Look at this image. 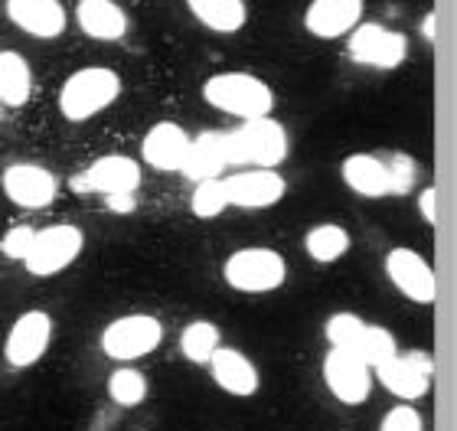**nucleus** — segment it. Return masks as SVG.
I'll return each instance as SVG.
<instances>
[{"label": "nucleus", "instance_id": "obj_1", "mask_svg": "<svg viewBox=\"0 0 457 431\" xmlns=\"http://www.w3.org/2000/svg\"><path fill=\"white\" fill-rule=\"evenodd\" d=\"M121 88L124 82L114 69L108 66L79 69L59 88V115L66 118V121H72V125L92 121V118L102 115L105 108H112L121 98Z\"/></svg>", "mask_w": 457, "mask_h": 431}, {"label": "nucleus", "instance_id": "obj_2", "mask_svg": "<svg viewBox=\"0 0 457 431\" xmlns=\"http://www.w3.org/2000/svg\"><path fill=\"white\" fill-rule=\"evenodd\" d=\"M203 102L222 115L252 121V118L271 115L275 92L265 79L252 76V72H216L203 82Z\"/></svg>", "mask_w": 457, "mask_h": 431}, {"label": "nucleus", "instance_id": "obj_3", "mask_svg": "<svg viewBox=\"0 0 457 431\" xmlns=\"http://www.w3.org/2000/svg\"><path fill=\"white\" fill-rule=\"evenodd\" d=\"M228 167H271L287 157V131L271 115L242 121L232 131H222Z\"/></svg>", "mask_w": 457, "mask_h": 431}, {"label": "nucleus", "instance_id": "obj_4", "mask_svg": "<svg viewBox=\"0 0 457 431\" xmlns=\"http://www.w3.org/2000/svg\"><path fill=\"white\" fill-rule=\"evenodd\" d=\"M222 278L232 291H242V294H268V291H278L285 285L287 261L275 249L248 245V249L228 255L222 265Z\"/></svg>", "mask_w": 457, "mask_h": 431}, {"label": "nucleus", "instance_id": "obj_5", "mask_svg": "<svg viewBox=\"0 0 457 431\" xmlns=\"http://www.w3.org/2000/svg\"><path fill=\"white\" fill-rule=\"evenodd\" d=\"M82 249H86V232L72 222H56V226L33 232V242L20 265L33 278H53L59 271H66L82 255Z\"/></svg>", "mask_w": 457, "mask_h": 431}, {"label": "nucleus", "instance_id": "obj_6", "mask_svg": "<svg viewBox=\"0 0 457 431\" xmlns=\"http://www.w3.org/2000/svg\"><path fill=\"white\" fill-rule=\"evenodd\" d=\"M163 344V324L154 314H124L108 320L98 346L114 363H134Z\"/></svg>", "mask_w": 457, "mask_h": 431}, {"label": "nucleus", "instance_id": "obj_7", "mask_svg": "<svg viewBox=\"0 0 457 431\" xmlns=\"http://www.w3.org/2000/svg\"><path fill=\"white\" fill-rule=\"evenodd\" d=\"M346 46H350L353 62L379 69V72L399 69L409 59V37L399 33V29L382 27V23H356L350 29V43Z\"/></svg>", "mask_w": 457, "mask_h": 431}, {"label": "nucleus", "instance_id": "obj_8", "mask_svg": "<svg viewBox=\"0 0 457 431\" xmlns=\"http://www.w3.org/2000/svg\"><path fill=\"white\" fill-rule=\"evenodd\" d=\"M372 373L399 402H419L431 389L435 363L428 353L411 350V353H395L389 360H382L379 366H372Z\"/></svg>", "mask_w": 457, "mask_h": 431}, {"label": "nucleus", "instance_id": "obj_9", "mask_svg": "<svg viewBox=\"0 0 457 431\" xmlns=\"http://www.w3.org/2000/svg\"><path fill=\"white\" fill-rule=\"evenodd\" d=\"M222 186L228 206L238 210H271L287 193L285 177L271 167H238L236 173L222 177Z\"/></svg>", "mask_w": 457, "mask_h": 431}, {"label": "nucleus", "instance_id": "obj_10", "mask_svg": "<svg viewBox=\"0 0 457 431\" xmlns=\"http://www.w3.org/2000/svg\"><path fill=\"white\" fill-rule=\"evenodd\" d=\"M49 340H53V317L46 311H23L7 330L4 360L10 369H29L46 356Z\"/></svg>", "mask_w": 457, "mask_h": 431}, {"label": "nucleus", "instance_id": "obj_11", "mask_svg": "<svg viewBox=\"0 0 457 431\" xmlns=\"http://www.w3.org/2000/svg\"><path fill=\"white\" fill-rule=\"evenodd\" d=\"M0 190L20 210H46L49 203L56 200L59 180L56 173L46 170V167L20 161L4 167V173H0Z\"/></svg>", "mask_w": 457, "mask_h": 431}, {"label": "nucleus", "instance_id": "obj_12", "mask_svg": "<svg viewBox=\"0 0 457 431\" xmlns=\"http://www.w3.org/2000/svg\"><path fill=\"white\" fill-rule=\"evenodd\" d=\"M324 385L330 389L337 402L362 405L372 393V369L362 363L353 350H337L330 346L324 356Z\"/></svg>", "mask_w": 457, "mask_h": 431}, {"label": "nucleus", "instance_id": "obj_13", "mask_svg": "<svg viewBox=\"0 0 457 431\" xmlns=\"http://www.w3.org/2000/svg\"><path fill=\"white\" fill-rule=\"evenodd\" d=\"M137 186H141V163L134 157H124V153H105L72 177V190L98 193V196L137 193Z\"/></svg>", "mask_w": 457, "mask_h": 431}, {"label": "nucleus", "instance_id": "obj_14", "mask_svg": "<svg viewBox=\"0 0 457 431\" xmlns=\"http://www.w3.org/2000/svg\"><path fill=\"white\" fill-rule=\"evenodd\" d=\"M386 275L395 285L402 297H409L415 304H431L435 294H438V281H435V271L425 259H421L415 249H392L386 255Z\"/></svg>", "mask_w": 457, "mask_h": 431}, {"label": "nucleus", "instance_id": "obj_15", "mask_svg": "<svg viewBox=\"0 0 457 431\" xmlns=\"http://www.w3.org/2000/svg\"><path fill=\"white\" fill-rule=\"evenodd\" d=\"M7 20L33 39H56L66 33L69 13L59 0H7Z\"/></svg>", "mask_w": 457, "mask_h": 431}, {"label": "nucleus", "instance_id": "obj_16", "mask_svg": "<svg viewBox=\"0 0 457 431\" xmlns=\"http://www.w3.org/2000/svg\"><path fill=\"white\" fill-rule=\"evenodd\" d=\"M366 0H311L304 10V29L317 39L350 37V29L362 23Z\"/></svg>", "mask_w": 457, "mask_h": 431}, {"label": "nucleus", "instance_id": "obj_17", "mask_svg": "<svg viewBox=\"0 0 457 431\" xmlns=\"http://www.w3.org/2000/svg\"><path fill=\"white\" fill-rule=\"evenodd\" d=\"M190 151V135L177 121H157L141 141V161L161 173H177Z\"/></svg>", "mask_w": 457, "mask_h": 431}, {"label": "nucleus", "instance_id": "obj_18", "mask_svg": "<svg viewBox=\"0 0 457 431\" xmlns=\"http://www.w3.org/2000/svg\"><path fill=\"white\" fill-rule=\"evenodd\" d=\"M206 366H210V373H212V383L220 385L222 393L236 395V399L255 395L258 385H262L258 366L252 363L242 350H236V346H220V350L210 356Z\"/></svg>", "mask_w": 457, "mask_h": 431}, {"label": "nucleus", "instance_id": "obj_19", "mask_svg": "<svg viewBox=\"0 0 457 431\" xmlns=\"http://www.w3.org/2000/svg\"><path fill=\"white\" fill-rule=\"evenodd\" d=\"M76 23L88 39H98V43H118L128 37V27H131L118 0H79Z\"/></svg>", "mask_w": 457, "mask_h": 431}, {"label": "nucleus", "instance_id": "obj_20", "mask_svg": "<svg viewBox=\"0 0 457 431\" xmlns=\"http://www.w3.org/2000/svg\"><path fill=\"white\" fill-rule=\"evenodd\" d=\"M340 177L356 196L366 200H382L389 196V173L379 153H350L340 163Z\"/></svg>", "mask_w": 457, "mask_h": 431}, {"label": "nucleus", "instance_id": "obj_21", "mask_svg": "<svg viewBox=\"0 0 457 431\" xmlns=\"http://www.w3.org/2000/svg\"><path fill=\"white\" fill-rule=\"evenodd\" d=\"M226 170H228V161H226L222 131H206L200 137H190V151H187V161H183L180 173H187L193 183H200V180H216Z\"/></svg>", "mask_w": 457, "mask_h": 431}, {"label": "nucleus", "instance_id": "obj_22", "mask_svg": "<svg viewBox=\"0 0 457 431\" xmlns=\"http://www.w3.org/2000/svg\"><path fill=\"white\" fill-rule=\"evenodd\" d=\"M187 10L200 27L220 33V37H232L248 23L245 0H187Z\"/></svg>", "mask_w": 457, "mask_h": 431}, {"label": "nucleus", "instance_id": "obj_23", "mask_svg": "<svg viewBox=\"0 0 457 431\" xmlns=\"http://www.w3.org/2000/svg\"><path fill=\"white\" fill-rule=\"evenodd\" d=\"M33 95V69L20 53L4 49L0 53V105L23 108Z\"/></svg>", "mask_w": 457, "mask_h": 431}, {"label": "nucleus", "instance_id": "obj_24", "mask_svg": "<svg viewBox=\"0 0 457 431\" xmlns=\"http://www.w3.org/2000/svg\"><path fill=\"white\" fill-rule=\"evenodd\" d=\"M350 232L337 226V222H320L304 236V252L317 265H334L350 252Z\"/></svg>", "mask_w": 457, "mask_h": 431}, {"label": "nucleus", "instance_id": "obj_25", "mask_svg": "<svg viewBox=\"0 0 457 431\" xmlns=\"http://www.w3.org/2000/svg\"><path fill=\"white\" fill-rule=\"evenodd\" d=\"M222 346V334L220 327L212 320H193V324L183 327L180 334V353L196 366H206L210 356Z\"/></svg>", "mask_w": 457, "mask_h": 431}, {"label": "nucleus", "instance_id": "obj_26", "mask_svg": "<svg viewBox=\"0 0 457 431\" xmlns=\"http://www.w3.org/2000/svg\"><path fill=\"white\" fill-rule=\"evenodd\" d=\"M147 376L141 369H131V366H121V369H114L108 376V395H112L114 405H121V409H137V405L147 399Z\"/></svg>", "mask_w": 457, "mask_h": 431}, {"label": "nucleus", "instance_id": "obj_27", "mask_svg": "<svg viewBox=\"0 0 457 431\" xmlns=\"http://www.w3.org/2000/svg\"><path fill=\"white\" fill-rule=\"evenodd\" d=\"M190 210L196 220H216V216H222V212L228 210L222 177H216V180H200L196 186H193Z\"/></svg>", "mask_w": 457, "mask_h": 431}, {"label": "nucleus", "instance_id": "obj_28", "mask_svg": "<svg viewBox=\"0 0 457 431\" xmlns=\"http://www.w3.org/2000/svg\"><path fill=\"white\" fill-rule=\"evenodd\" d=\"M399 353V344H395V336L386 330V327H376V324H366L360 336V346H356V356H360L362 363L370 366H379L382 360H389V356Z\"/></svg>", "mask_w": 457, "mask_h": 431}, {"label": "nucleus", "instance_id": "obj_29", "mask_svg": "<svg viewBox=\"0 0 457 431\" xmlns=\"http://www.w3.org/2000/svg\"><path fill=\"white\" fill-rule=\"evenodd\" d=\"M362 330H366V320H360V317L350 314V311L330 314L324 324L327 344L337 346V350H353V353H356V346H360Z\"/></svg>", "mask_w": 457, "mask_h": 431}, {"label": "nucleus", "instance_id": "obj_30", "mask_svg": "<svg viewBox=\"0 0 457 431\" xmlns=\"http://www.w3.org/2000/svg\"><path fill=\"white\" fill-rule=\"evenodd\" d=\"M382 163H386V173H389V196H409L415 180H419V163H415V157L395 151V153H386Z\"/></svg>", "mask_w": 457, "mask_h": 431}, {"label": "nucleus", "instance_id": "obj_31", "mask_svg": "<svg viewBox=\"0 0 457 431\" xmlns=\"http://www.w3.org/2000/svg\"><path fill=\"white\" fill-rule=\"evenodd\" d=\"M33 232H37L33 226H10L4 232V239H0V255L10 261H23L29 242H33Z\"/></svg>", "mask_w": 457, "mask_h": 431}, {"label": "nucleus", "instance_id": "obj_32", "mask_svg": "<svg viewBox=\"0 0 457 431\" xmlns=\"http://www.w3.org/2000/svg\"><path fill=\"white\" fill-rule=\"evenodd\" d=\"M379 431H425V422H421V415L411 409V402H402L382 415Z\"/></svg>", "mask_w": 457, "mask_h": 431}, {"label": "nucleus", "instance_id": "obj_33", "mask_svg": "<svg viewBox=\"0 0 457 431\" xmlns=\"http://www.w3.org/2000/svg\"><path fill=\"white\" fill-rule=\"evenodd\" d=\"M435 200H438V190H435V186H425V190L419 193L421 220L428 222V226H435V222H438V212H435Z\"/></svg>", "mask_w": 457, "mask_h": 431}, {"label": "nucleus", "instance_id": "obj_34", "mask_svg": "<svg viewBox=\"0 0 457 431\" xmlns=\"http://www.w3.org/2000/svg\"><path fill=\"white\" fill-rule=\"evenodd\" d=\"M108 210L118 212V216H128V212H134V206H137V200H134V193H114V196H105Z\"/></svg>", "mask_w": 457, "mask_h": 431}, {"label": "nucleus", "instance_id": "obj_35", "mask_svg": "<svg viewBox=\"0 0 457 431\" xmlns=\"http://www.w3.org/2000/svg\"><path fill=\"white\" fill-rule=\"evenodd\" d=\"M421 37L428 39V43H435V13H425V20H421Z\"/></svg>", "mask_w": 457, "mask_h": 431}]
</instances>
